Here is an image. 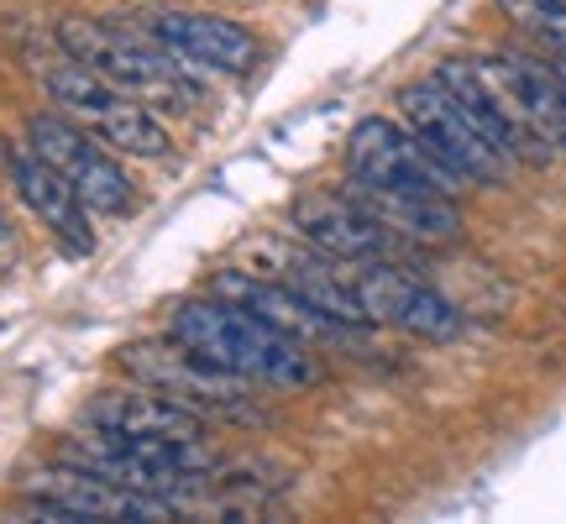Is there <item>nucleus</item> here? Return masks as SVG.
I'll return each instance as SVG.
<instances>
[{
    "label": "nucleus",
    "mask_w": 566,
    "mask_h": 524,
    "mask_svg": "<svg viewBox=\"0 0 566 524\" xmlns=\"http://www.w3.org/2000/svg\"><path fill=\"white\" fill-rule=\"evenodd\" d=\"M168 336L184 342L189 352L210 357L216 367L237 373L247 384L279 388V394H300V388L321 384V363L315 346L294 342L289 331L268 325L263 315H252L231 300H189L168 315Z\"/></svg>",
    "instance_id": "1"
},
{
    "label": "nucleus",
    "mask_w": 566,
    "mask_h": 524,
    "mask_svg": "<svg viewBox=\"0 0 566 524\" xmlns=\"http://www.w3.org/2000/svg\"><path fill=\"white\" fill-rule=\"evenodd\" d=\"M59 48L69 59L90 63L101 80L116 90L137 95L153 111H189L200 101V80L189 63H179L147 27H122L105 17H63L59 21Z\"/></svg>",
    "instance_id": "2"
},
{
    "label": "nucleus",
    "mask_w": 566,
    "mask_h": 524,
    "mask_svg": "<svg viewBox=\"0 0 566 524\" xmlns=\"http://www.w3.org/2000/svg\"><path fill=\"white\" fill-rule=\"evenodd\" d=\"M38 80H42V90H48L53 111H63V116L74 126H84L90 137H101L111 153H122V158H147V163L174 153L168 126L158 122L153 105H142L137 95L116 90V84L101 80L90 63L69 59L63 48H59V59L38 69Z\"/></svg>",
    "instance_id": "3"
},
{
    "label": "nucleus",
    "mask_w": 566,
    "mask_h": 524,
    "mask_svg": "<svg viewBox=\"0 0 566 524\" xmlns=\"http://www.w3.org/2000/svg\"><path fill=\"white\" fill-rule=\"evenodd\" d=\"M63 462L84 467L95 478H111L122 488H137V493H153V499H168L179 504L184 493L210 478V446L205 441H189V446H174V441H137V436H111V430H84V436H69L59 451Z\"/></svg>",
    "instance_id": "4"
},
{
    "label": "nucleus",
    "mask_w": 566,
    "mask_h": 524,
    "mask_svg": "<svg viewBox=\"0 0 566 524\" xmlns=\"http://www.w3.org/2000/svg\"><path fill=\"white\" fill-rule=\"evenodd\" d=\"M116 367H122L132 384L158 388L174 404L195 409L200 420H258V404L247 394V378L216 367L210 357L189 352L184 342H132L116 352Z\"/></svg>",
    "instance_id": "5"
},
{
    "label": "nucleus",
    "mask_w": 566,
    "mask_h": 524,
    "mask_svg": "<svg viewBox=\"0 0 566 524\" xmlns=\"http://www.w3.org/2000/svg\"><path fill=\"white\" fill-rule=\"evenodd\" d=\"M342 279L367 325H388V331H405L420 342H457L462 336V310L394 258H342Z\"/></svg>",
    "instance_id": "6"
},
{
    "label": "nucleus",
    "mask_w": 566,
    "mask_h": 524,
    "mask_svg": "<svg viewBox=\"0 0 566 524\" xmlns=\"http://www.w3.org/2000/svg\"><path fill=\"white\" fill-rule=\"evenodd\" d=\"M27 147L42 163H53L63 174V184L80 195V205L90 216H132L137 210V189L126 179L122 153H111L101 137H90L84 126H74L63 111H38L27 122Z\"/></svg>",
    "instance_id": "7"
},
{
    "label": "nucleus",
    "mask_w": 566,
    "mask_h": 524,
    "mask_svg": "<svg viewBox=\"0 0 566 524\" xmlns=\"http://www.w3.org/2000/svg\"><path fill=\"white\" fill-rule=\"evenodd\" d=\"M346 179L405 189V195H441V200H462L472 189L409 126L388 122V116H367V122L352 126V137H346Z\"/></svg>",
    "instance_id": "8"
},
{
    "label": "nucleus",
    "mask_w": 566,
    "mask_h": 524,
    "mask_svg": "<svg viewBox=\"0 0 566 524\" xmlns=\"http://www.w3.org/2000/svg\"><path fill=\"white\" fill-rule=\"evenodd\" d=\"M399 101H405V126L462 184H504L509 179V168H514V163L488 142V132L467 116L462 105L451 101V90H446L436 74L420 80V84H409Z\"/></svg>",
    "instance_id": "9"
},
{
    "label": "nucleus",
    "mask_w": 566,
    "mask_h": 524,
    "mask_svg": "<svg viewBox=\"0 0 566 524\" xmlns=\"http://www.w3.org/2000/svg\"><path fill=\"white\" fill-rule=\"evenodd\" d=\"M21 499L27 509L38 514V520H168L179 504H168V499H153V493H137V488H122L111 483V478H95V472H84L74 462H53L32 472V478H21Z\"/></svg>",
    "instance_id": "10"
},
{
    "label": "nucleus",
    "mask_w": 566,
    "mask_h": 524,
    "mask_svg": "<svg viewBox=\"0 0 566 524\" xmlns=\"http://www.w3.org/2000/svg\"><path fill=\"white\" fill-rule=\"evenodd\" d=\"M142 27H147L179 63H189L195 74L247 80V74L268 59L258 32H247L242 21L205 17V11H153Z\"/></svg>",
    "instance_id": "11"
},
{
    "label": "nucleus",
    "mask_w": 566,
    "mask_h": 524,
    "mask_svg": "<svg viewBox=\"0 0 566 524\" xmlns=\"http://www.w3.org/2000/svg\"><path fill=\"white\" fill-rule=\"evenodd\" d=\"M210 289H216V300L242 304V310L263 315L268 325L289 331V336L304 342V346H352L357 336H363V325L336 321L331 310L310 304L304 294H294V289L279 283V279H258V273H242V268H226V273H216Z\"/></svg>",
    "instance_id": "12"
},
{
    "label": "nucleus",
    "mask_w": 566,
    "mask_h": 524,
    "mask_svg": "<svg viewBox=\"0 0 566 524\" xmlns=\"http://www.w3.org/2000/svg\"><path fill=\"white\" fill-rule=\"evenodd\" d=\"M289 226L300 231L304 247H315L325 258H346V262L394 258L405 247L394 231H384V226L373 221L346 189H325V195L310 189V195H300L294 210H289Z\"/></svg>",
    "instance_id": "13"
},
{
    "label": "nucleus",
    "mask_w": 566,
    "mask_h": 524,
    "mask_svg": "<svg viewBox=\"0 0 566 524\" xmlns=\"http://www.w3.org/2000/svg\"><path fill=\"white\" fill-rule=\"evenodd\" d=\"M6 174H11L17 200L32 210V221H38L69 258H90V252H95L90 210H84L80 195L63 184V174L53 168V163H42L27 142H11V147H6Z\"/></svg>",
    "instance_id": "14"
},
{
    "label": "nucleus",
    "mask_w": 566,
    "mask_h": 524,
    "mask_svg": "<svg viewBox=\"0 0 566 524\" xmlns=\"http://www.w3.org/2000/svg\"><path fill=\"white\" fill-rule=\"evenodd\" d=\"M84 425L90 430H111V436H137V441H205V420L195 409L174 404L158 388H105L95 399L84 404Z\"/></svg>",
    "instance_id": "15"
},
{
    "label": "nucleus",
    "mask_w": 566,
    "mask_h": 524,
    "mask_svg": "<svg viewBox=\"0 0 566 524\" xmlns=\"http://www.w3.org/2000/svg\"><path fill=\"white\" fill-rule=\"evenodd\" d=\"M346 195L363 205L384 231H394L399 242H457V237H462V210H457V200L405 195V189H384V184H363V179H346Z\"/></svg>",
    "instance_id": "16"
},
{
    "label": "nucleus",
    "mask_w": 566,
    "mask_h": 524,
    "mask_svg": "<svg viewBox=\"0 0 566 524\" xmlns=\"http://www.w3.org/2000/svg\"><path fill=\"white\" fill-rule=\"evenodd\" d=\"M514 32H525L551 63H566V0H493Z\"/></svg>",
    "instance_id": "17"
},
{
    "label": "nucleus",
    "mask_w": 566,
    "mask_h": 524,
    "mask_svg": "<svg viewBox=\"0 0 566 524\" xmlns=\"http://www.w3.org/2000/svg\"><path fill=\"white\" fill-rule=\"evenodd\" d=\"M11 252V231H6V221H0V258Z\"/></svg>",
    "instance_id": "18"
},
{
    "label": "nucleus",
    "mask_w": 566,
    "mask_h": 524,
    "mask_svg": "<svg viewBox=\"0 0 566 524\" xmlns=\"http://www.w3.org/2000/svg\"><path fill=\"white\" fill-rule=\"evenodd\" d=\"M556 69H562V80H566V63H556Z\"/></svg>",
    "instance_id": "19"
}]
</instances>
